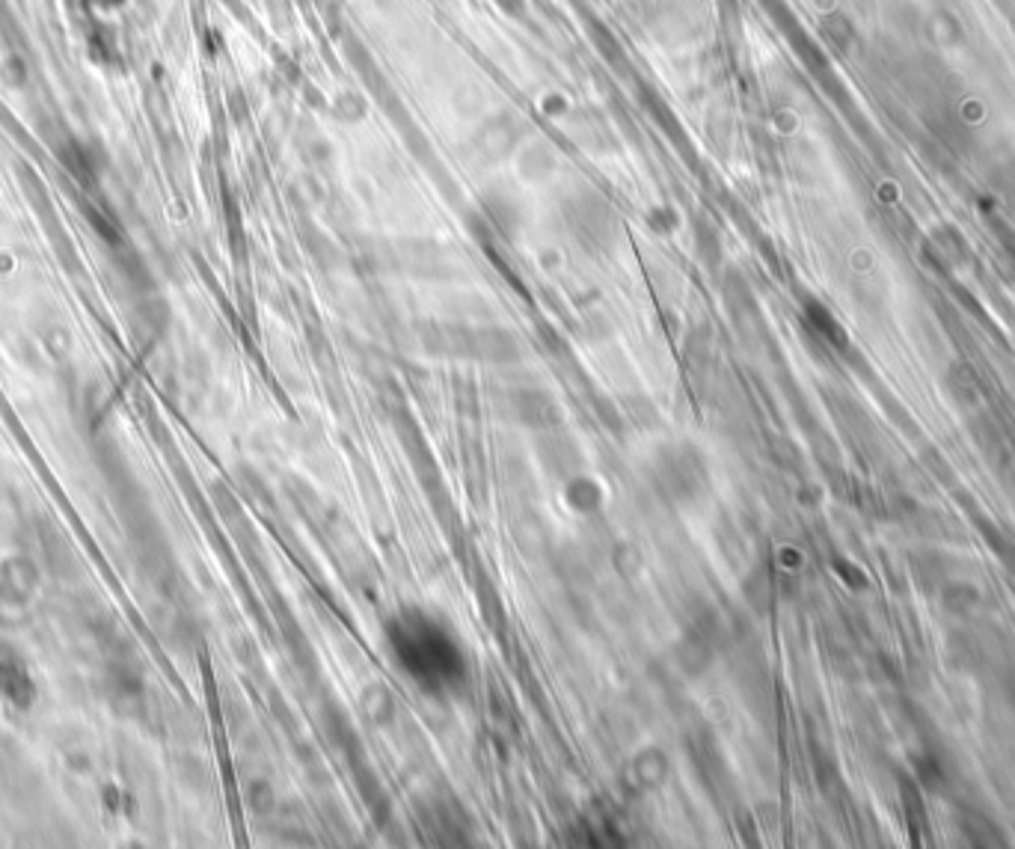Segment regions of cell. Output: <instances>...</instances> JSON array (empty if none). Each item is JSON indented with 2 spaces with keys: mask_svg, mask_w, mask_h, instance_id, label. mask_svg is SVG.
Wrapping results in <instances>:
<instances>
[{
  "mask_svg": "<svg viewBox=\"0 0 1015 849\" xmlns=\"http://www.w3.org/2000/svg\"><path fill=\"white\" fill-rule=\"evenodd\" d=\"M39 574L27 558H12L0 567V600L3 603H27L34 594Z\"/></svg>",
  "mask_w": 1015,
  "mask_h": 849,
  "instance_id": "obj_1",
  "label": "cell"
}]
</instances>
